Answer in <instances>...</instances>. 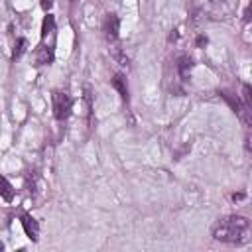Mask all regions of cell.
<instances>
[{
    "label": "cell",
    "instance_id": "8fae6325",
    "mask_svg": "<svg viewBox=\"0 0 252 252\" xmlns=\"http://www.w3.org/2000/svg\"><path fill=\"white\" fill-rule=\"evenodd\" d=\"M110 53H112V57H114L120 65H128V57L124 55V51H122V47H120L118 41H112V45H110Z\"/></svg>",
    "mask_w": 252,
    "mask_h": 252
},
{
    "label": "cell",
    "instance_id": "7c38bea8",
    "mask_svg": "<svg viewBox=\"0 0 252 252\" xmlns=\"http://www.w3.org/2000/svg\"><path fill=\"white\" fill-rule=\"evenodd\" d=\"M240 100L246 108L252 106V94H250V85H242V94H240Z\"/></svg>",
    "mask_w": 252,
    "mask_h": 252
},
{
    "label": "cell",
    "instance_id": "7a4b0ae2",
    "mask_svg": "<svg viewBox=\"0 0 252 252\" xmlns=\"http://www.w3.org/2000/svg\"><path fill=\"white\" fill-rule=\"evenodd\" d=\"M51 102H53V116L55 120L63 122L71 116L73 110V98L65 91H53L51 93Z\"/></svg>",
    "mask_w": 252,
    "mask_h": 252
},
{
    "label": "cell",
    "instance_id": "52a82bcc",
    "mask_svg": "<svg viewBox=\"0 0 252 252\" xmlns=\"http://www.w3.org/2000/svg\"><path fill=\"white\" fill-rule=\"evenodd\" d=\"M110 83H112V87L118 91V94L122 96V100H124V102H128V98H130V96H128V85H126L124 75H122V73H116V75L112 77V81H110Z\"/></svg>",
    "mask_w": 252,
    "mask_h": 252
},
{
    "label": "cell",
    "instance_id": "9c48e42d",
    "mask_svg": "<svg viewBox=\"0 0 252 252\" xmlns=\"http://www.w3.org/2000/svg\"><path fill=\"white\" fill-rule=\"evenodd\" d=\"M55 32V18L51 14H47L43 18V24H41V39H45L47 35H51Z\"/></svg>",
    "mask_w": 252,
    "mask_h": 252
},
{
    "label": "cell",
    "instance_id": "8992f818",
    "mask_svg": "<svg viewBox=\"0 0 252 252\" xmlns=\"http://www.w3.org/2000/svg\"><path fill=\"white\" fill-rule=\"evenodd\" d=\"M193 59L189 57V55H181L179 59H177V73H179V77H181V81H187L189 79V75H191V69H193Z\"/></svg>",
    "mask_w": 252,
    "mask_h": 252
},
{
    "label": "cell",
    "instance_id": "5b68a950",
    "mask_svg": "<svg viewBox=\"0 0 252 252\" xmlns=\"http://www.w3.org/2000/svg\"><path fill=\"white\" fill-rule=\"evenodd\" d=\"M55 59V49L53 45H39L35 51V65H51Z\"/></svg>",
    "mask_w": 252,
    "mask_h": 252
},
{
    "label": "cell",
    "instance_id": "277c9868",
    "mask_svg": "<svg viewBox=\"0 0 252 252\" xmlns=\"http://www.w3.org/2000/svg\"><path fill=\"white\" fill-rule=\"evenodd\" d=\"M20 222H22V226H24V232H26V236L32 240V242H37V238H39V224H37V220L32 217V215H22L20 217Z\"/></svg>",
    "mask_w": 252,
    "mask_h": 252
},
{
    "label": "cell",
    "instance_id": "6da1fadb",
    "mask_svg": "<svg viewBox=\"0 0 252 252\" xmlns=\"http://www.w3.org/2000/svg\"><path fill=\"white\" fill-rule=\"evenodd\" d=\"M211 234L215 240L219 242H226V244H242L248 240L250 234V220L242 215H226L220 217L213 228Z\"/></svg>",
    "mask_w": 252,
    "mask_h": 252
},
{
    "label": "cell",
    "instance_id": "ac0fdd59",
    "mask_svg": "<svg viewBox=\"0 0 252 252\" xmlns=\"http://www.w3.org/2000/svg\"><path fill=\"white\" fill-rule=\"evenodd\" d=\"M71 2H75V0H71Z\"/></svg>",
    "mask_w": 252,
    "mask_h": 252
},
{
    "label": "cell",
    "instance_id": "3957f363",
    "mask_svg": "<svg viewBox=\"0 0 252 252\" xmlns=\"http://www.w3.org/2000/svg\"><path fill=\"white\" fill-rule=\"evenodd\" d=\"M102 32L108 43L118 41V32H120V18L116 14H106L102 20Z\"/></svg>",
    "mask_w": 252,
    "mask_h": 252
},
{
    "label": "cell",
    "instance_id": "5bb4252c",
    "mask_svg": "<svg viewBox=\"0 0 252 252\" xmlns=\"http://www.w3.org/2000/svg\"><path fill=\"white\" fill-rule=\"evenodd\" d=\"M177 35H179V33H177V30H171V33H169L167 41H169V43H171V41H177Z\"/></svg>",
    "mask_w": 252,
    "mask_h": 252
},
{
    "label": "cell",
    "instance_id": "2e32d148",
    "mask_svg": "<svg viewBox=\"0 0 252 252\" xmlns=\"http://www.w3.org/2000/svg\"><path fill=\"white\" fill-rule=\"evenodd\" d=\"M250 20V6H246V10H244V22H248Z\"/></svg>",
    "mask_w": 252,
    "mask_h": 252
},
{
    "label": "cell",
    "instance_id": "9a60e30c",
    "mask_svg": "<svg viewBox=\"0 0 252 252\" xmlns=\"http://www.w3.org/2000/svg\"><path fill=\"white\" fill-rule=\"evenodd\" d=\"M51 4H53V2H51V0H41V8H43V10H45V12H47V10H49V8H51Z\"/></svg>",
    "mask_w": 252,
    "mask_h": 252
},
{
    "label": "cell",
    "instance_id": "4fadbf2b",
    "mask_svg": "<svg viewBox=\"0 0 252 252\" xmlns=\"http://www.w3.org/2000/svg\"><path fill=\"white\" fill-rule=\"evenodd\" d=\"M207 41H209V39H207V35H203V33H201V35H197L195 45H197V47H205V45H207Z\"/></svg>",
    "mask_w": 252,
    "mask_h": 252
},
{
    "label": "cell",
    "instance_id": "ba28073f",
    "mask_svg": "<svg viewBox=\"0 0 252 252\" xmlns=\"http://www.w3.org/2000/svg\"><path fill=\"white\" fill-rule=\"evenodd\" d=\"M0 197H2L6 203H10V201L14 199V187H12V183H10L6 177H2V175H0Z\"/></svg>",
    "mask_w": 252,
    "mask_h": 252
},
{
    "label": "cell",
    "instance_id": "30bf717a",
    "mask_svg": "<svg viewBox=\"0 0 252 252\" xmlns=\"http://www.w3.org/2000/svg\"><path fill=\"white\" fill-rule=\"evenodd\" d=\"M28 49V39L26 37H18L16 43H14V49H12V59H20Z\"/></svg>",
    "mask_w": 252,
    "mask_h": 252
},
{
    "label": "cell",
    "instance_id": "e0dca14e",
    "mask_svg": "<svg viewBox=\"0 0 252 252\" xmlns=\"http://www.w3.org/2000/svg\"><path fill=\"white\" fill-rule=\"evenodd\" d=\"M232 199H234V201H240V199H244V193H234Z\"/></svg>",
    "mask_w": 252,
    "mask_h": 252
}]
</instances>
